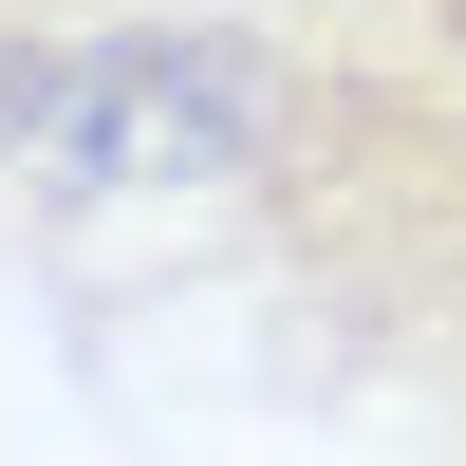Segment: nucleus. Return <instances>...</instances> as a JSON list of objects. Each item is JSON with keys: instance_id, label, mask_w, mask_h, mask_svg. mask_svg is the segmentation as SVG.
<instances>
[{"instance_id": "nucleus-2", "label": "nucleus", "mask_w": 466, "mask_h": 466, "mask_svg": "<svg viewBox=\"0 0 466 466\" xmlns=\"http://www.w3.org/2000/svg\"><path fill=\"white\" fill-rule=\"evenodd\" d=\"M37 112H56V37H0V168L37 149Z\"/></svg>"}, {"instance_id": "nucleus-1", "label": "nucleus", "mask_w": 466, "mask_h": 466, "mask_svg": "<svg viewBox=\"0 0 466 466\" xmlns=\"http://www.w3.org/2000/svg\"><path fill=\"white\" fill-rule=\"evenodd\" d=\"M19 187L56 224H187L299 392L466 448V75L373 19H94L56 37Z\"/></svg>"}, {"instance_id": "nucleus-3", "label": "nucleus", "mask_w": 466, "mask_h": 466, "mask_svg": "<svg viewBox=\"0 0 466 466\" xmlns=\"http://www.w3.org/2000/svg\"><path fill=\"white\" fill-rule=\"evenodd\" d=\"M336 19H373V37H410V56L466 75V0H336Z\"/></svg>"}, {"instance_id": "nucleus-4", "label": "nucleus", "mask_w": 466, "mask_h": 466, "mask_svg": "<svg viewBox=\"0 0 466 466\" xmlns=\"http://www.w3.org/2000/svg\"><path fill=\"white\" fill-rule=\"evenodd\" d=\"M94 19H131V0H0V37H94Z\"/></svg>"}, {"instance_id": "nucleus-5", "label": "nucleus", "mask_w": 466, "mask_h": 466, "mask_svg": "<svg viewBox=\"0 0 466 466\" xmlns=\"http://www.w3.org/2000/svg\"><path fill=\"white\" fill-rule=\"evenodd\" d=\"M448 466H466V448H448Z\"/></svg>"}]
</instances>
